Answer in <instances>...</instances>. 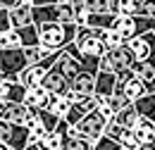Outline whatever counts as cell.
I'll list each match as a JSON object with an SVG mask.
<instances>
[{"mask_svg":"<svg viewBox=\"0 0 155 150\" xmlns=\"http://www.w3.org/2000/svg\"><path fill=\"white\" fill-rule=\"evenodd\" d=\"M53 21H74V7L69 2L34 7V24H53Z\"/></svg>","mask_w":155,"mask_h":150,"instance_id":"8992f818","label":"cell"},{"mask_svg":"<svg viewBox=\"0 0 155 150\" xmlns=\"http://www.w3.org/2000/svg\"><path fill=\"white\" fill-rule=\"evenodd\" d=\"M7 48H21L17 29H10V31L0 34V50H7Z\"/></svg>","mask_w":155,"mask_h":150,"instance_id":"484cf974","label":"cell"},{"mask_svg":"<svg viewBox=\"0 0 155 150\" xmlns=\"http://www.w3.org/2000/svg\"><path fill=\"white\" fill-rule=\"evenodd\" d=\"M67 136H69V133L48 131L45 136H43V141H41L38 145H41V150H62V148H64V141H67Z\"/></svg>","mask_w":155,"mask_h":150,"instance_id":"44dd1931","label":"cell"},{"mask_svg":"<svg viewBox=\"0 0 155 150\" xmlns=\"http://www.w3.org/2000/svg\"><path fill=\"white\" fill-rule=\"evenodd\" d=\"M134 136L138 138V143L141 145H153L155 143V122H150V119H138V124H136L134 129Z\"/></svg>","mask_w":155,"mask_h":150,"instance_id":"9a60e30c","label":"cell"},{"mask_svg":"<svg viewBox=\"0 0 155 150\" xmlns=\"http://www.w3.org/2000/svg\"><path fill=\"white\" fill-rule=\"evenodd\" d=\"M138 17L155 19V0H141V7H138Z\"/></svg>","mask_w":155,"mask_h":150,"instance_id":"836d02e7","label":"cell"},{"mask_svg":"<svg viewBox=\"0 0 155 150\" xmlns=\"http://www.w3.org/2000/svg\"><path fill=\"white\" fill-rule=\"evenodd\" d=\"M96 76H98L96 72H88V69H81L77 74V79L72 81V91H69L74 103H79L84 95H93V91H96Z\"/></svg>","mask_w":155,"mask_h":150,"instance_id":"9c48e42d","label":"cell"},{"mask_svg":"<svg viewBox=\"0 0 155 150\" xmlns=\"http://www.w3.org/2000/svg\"><path fill=\"white\" fill-rule=\"evenodd\" d=\"M136 57L134 53L129 50V45H122V48H112L107 50L105 55L100 57V72H112V74H119L124 69H134Z\"/></svg>","mask_w":155,"mask_h":150,"instance_id":"277c9868","label":"cell"},{"mask_svg":"<svg viewBox=\"0 0 155 150\" xmlns=\"http://www.w3.org/2000/svg\"><path fill=\"white\" fill-rule=\"evenodd\" d=\"M62 150H93V143L86 141V138H81V136H72V133H69Z\"/></svg>","mask_w":155,"mask_h":150,"instance_id":"d4e9b609","label":"cell"},{"mask_svg":"<svg viewBox=\"0 0 155 150\" xmlns=\"http://www.w3.org/2000/svg\"><path fill=\"white\" fill-rule=\"evenodd\" d=\"M10 21H12V29H21V26H29L34 24V5L31 2H19L10 10Z\"/></svg>","mask_w":155,"mask_h":150,"instance_id":"7c38bea8","label":"cell"},{"mask_svg":"<svg viewBox=\"0 0 155 150\" xmlns=\"http://www.w3.org/2000/svg\"><path fill=\"white\" fill-rule=\"evenodd\" d=\"M24 126H26V131H36V129H45L43 126V119H41V112H36V110H31V114H29V119L24 122Z\"/></svg>","mask_w":155,"mask_h":150,"instance_id":"d6a6232c","label":"cell"},{"mask_svg":"<svg viewBox=\"0 0 155 150\" xmlns=\"http://www.w3.org/2000/svg\"><path fill=\"white\" fill-rule=\"evenodd\" d=\"M10 88H12V81H10V79H5V76H0V100H7Z\"/></svg>","mask_w":155,"mask_h":150,"instance_id":"8d00e7d4","label":"cell"},{"mask_svg":"<svg viewBox=\"0 0 155 150\" xmlns=\"http://www.w3.org/2000/svg\"><path fill=\"white\" fill-rule=\"evenodd\" d=\"M138 119H141V114L136 112L134 103H131L129 107H124L122 112H117V117H115V122H117V124H122L124 129H134L136 124H138Z\"/></svg>","mask_w":155,"mask_h":150,"instance_id":"7402d4cb","label":"cell"},{"mask_svg":"<svg viewBox=\"0 0 155 150\" xmlns=\"http://www.w3.org/2000/svg\"><path fill=\"white\" fill-rule=\"evenodd\" d=\"M41 86H43L50 95H67L69 91H72L69 81L60 74V72H55V69H48V74H45V79H43Z\"/></svg>","mask_w":155,"mask_h":150,"instance_id":"30bf717a","label":"cell"},{"mask_svg":"<svg viewBox=\"0 0 155 150\" xmlns=\"http://www.w3.org/2000/svg\"><path fill=\"white\" fill-rule=\"evenodd\" d=\"M86 12L91 15H100V12H112L110 10V0H84Z\"/></svg>","mask_w":155,"mask_h":150,"instance_id":"4316f807","label":"cell"},{"mask_svg":"<svg viewBox=\"0 0 155 150\" xmlns=\"http://www.w3.org/2000/svg\"><path fill=\"white\" fill-rule=\"evenodd\" d=\"M17 34H19V43H21V48H36V45H41L38 24H29V26H21V29H17Z\"/></svg>","mask_w":155,"mask_h":150,"instance_id":"e0dca14e","label":"cell"},{"mask_svg":"<svg viewBox=\"0 0 155 150\" xmlns=\"http://www.w3.org/2000/svg\"><path fill=\"white\" fill-rule=\"evenodd\" d=\"M29 67V57L24 48H7V50H0V76L10 79V81H17L19 74Z\"/></svg>","mask_w":155,"mask_h":150,"instance_id":"3957f363","label":"cell"},{"mask_svg":"<svg viewBox=\"0 0 155 150\" xmlns=\"http://www.w3.org/2000/svg\"><path fill=\"white\" fill-rule=\"evenodd\" d=\"M153 150H155V148H153Z\"/></svg>","mask_w":155,"mask_h":150,"instance_id":"7dc6e473","label":"cell"},{"mask_svg":"<svg viewBox=\"0 0 155 150\" xmlns=\"http://www.w3.org/2000/svg\"><path fill=\"white\" fill-rule=\"evenodd\" d=\"M86 114H88V112H86V110H84L79 103H74V105H72V110L64 114V122H67L69 126H77V124L84 119V117H86Z\"/></svg>","mask_w":155,"mask_h":150,"instance_id":"f1b7e54d","label":"cell"},{"mask_svg":"<svg viewBox=\"0 0 155 150\" xmlns=\"http://www.w3.org/2000/svg\"><path fill=\"white\" fill-rule=\"evenodd\" d=\"M115 19H117L115 12H100V15H91V12H88L86 26L98 29V31H110V29L115 26Z\"/></svg>","mask_w":155,"mask_h":150,"instance_id":"2e32d148","label":"cell"},{"mask_svg":"<svg viewBox=\"0 0 155 150\" xmlns=\"http://www.w3.org/2000/svg\"><path fill=\"white\" fill-rule=\"evenodd\" d=\"M136 112L141 114L143 119H150V122H155V93H146L143 98H138L134 103Z\"/></svg>","mask_w":155,"mask_h":150,"instance_id":"ffe728a7","label":"cell"},{"mask_svg":"<svg viewBox=\"0 0 155 150\" xmlns=\"http://www.w3.org/2000/svg\"><path fill=\"white\" fill-rule=\"evenodd\" d=\"M153 148H155V143H153Z\"/></svg>","mask_w":155,"mask_h":150,"instance_id":"ee69618b","label":"cell"},{"mask_svg":"<svg viewBox=\"0 0 155 150\" xmlns=\"http://www.w3.org/2000/svg\"><path fill=\"white\" fill-rule=\"evenodd\" d=\"M134 72L138 74V79L148 86V91L155 93V64H150V62H136Z\"/></svg>","mask_w":155,"mask_h":150,"instance_id":"d6986e66","label":"cell"},{"mask_svg":"<svg viewBox=\"0 0 155 150\" xmlns=\"http://www.w3.org/2000/svg\"><path fill=\"white\" fill-rule=\"evenodd\" d=\"M141 0H110V10L119 17H134L138 15Z\"/></svg>","mask_w":155,"mask_h":150,"instance_id":"ac0fdd59","label":"cell"},{"mask_svg":"<svg viewBox=\"0 0 155 150\" xmlns=\"http://www.w3.org/2000/svg\"><path fill=\"white\" fill-rule=\"evenodd\" d=\"M12 29V21H10V10L7 7H0V34L10 31Z\"/></svg>","mask_w":155,"mask_h":150,"instance_id":"d590c367","label":"cell"},{"mask_svg":"<svg viewBox=\"0 0 155 150\" xmlns=\"http://www.w3.org/2000/svg\"><path fill=\"white\" fill-rule=\"evenodd\" d=\"M24 103H26L31 110H36V112H43V110H50L53 95L48 93L43 86H38V88H29V91H26V98H24Z\"/></svg>","mask_w":155,"mask_h":150,"instance_id":"8fae6325","label":"cell"},{"mask_svg":"<svg viewBox=\"0 0 155 150\" xmlns=\"http://www.w3.org/2000/svg\"><path fill=\"white\" fill-rule=\"evenodd\" d=\"M93 150H122V143L110 138V136H100L96 143H93Z\"/></svg>","mask_w":155,"mask_h":150,"instance_id":"f546056e","label":"cell"},{"mask_svg":"<svg viewBox=\"0 0 155 150\" xmlns=\"http://www.w3.org/2000/svg\"><path fill=\"white\" fill-rule=\"evenodd\" d=\"M29 114H31V107L26 103H10V100L0 103V119H5L10 124L24 126V122L29 119Z\"/></svg>","mask_w":155,"mask_h":150,"instance_id":"ba28073f","label":"cell"},{"mask_svg":"<svg viewBox=\"0 0 155 150\" xmlns=\"http://www.w3.org/2000/svg\"><path fill=\"white\" fill-rule=\"evenodd\" d=\"M0 150H2V143H0Z\"/></svg>","mask_w":155,"mask_h":150,"instance_id":"b9f144b4","label":"cell"},{"mask_svg":"<svg viewBox=\"0 0 155 150\" xmlns=\"http://www.w3.org/2000/svg\"><path fill=\"white\" fill-rule=\"evenodd\" d=\"M0 103H2V100H0Z\"/></svg>","mask_w":155,"mask_h":150,"instance_id":"f6af8a7d","label":"cell"},{"mask_svg":"<svg viewBox=\"0 0 155 150\" xmlns=\"http://www.w3.org/2000/svg\"><path fill=\"white\" fill-rule=\"evenodd\" d=\"M26 50V57H29V64H38L43 62L45 57H50L55 50H50V48H45V45H36V48H24Z\"/></svg>","mask_w":155,"mask_h":150,"instance_id":"cb8c5ba5","label":"cell"},{"mask_svg":"<svg viewBox=\"0 0 155 150\" xmlns=\"http://www.w3.org/2000/svg\"><path fill=\"white\" fill-rule=\"evenodd\" d=\"M127 131L122 124H117V122H107V129H105V136H110V138H115V141H119L122 138V133Z\"/></svg>","mask_w":155,"mask_h":150,"instance_id":"e575fe53","label":"cell"},{"mask_svg":"<svg viewBox=\"0 0 155 150\" xmlns=\"http://www.w3.org/2000/svg\"><path fill=\"white\" fill-rule=\"evenodd\" d=\"M45 74H48V72H45L41 64H29V67L19 74L17 81H19L21 86L29 91V88H38L41 83H43V79H45Z\"/></svg>","mask_w":155,"mask_h":150,"instance_id":"4fadbf2b","label":"cell"},{"mask_svg":"<svg viewBox=\"0 0 155 150\" xmlns=\"http://www.w3.org/2000/svg\"><path fill=\"white\" fill-rule=\"evenodd\" d=\"M60 0H34V7H45V5H58Z\"/></svg>","mask_w":155,"mask_h":150,"instance_id":"74e56055","label":"cell"},{"mask_svg":"<svg viewBox=\"0 0 155 150\" xmlns=\"http://www.w3.org/2000/svg\"><path fill=\"white\" fill-rule=\"evenodd\" d=\"M105 129H107V119L100 112H88L77 126L69 129V133H72V136H81V138L96 143L100 136H105Z\"/></svg>","mask_w":155,"mask_h":150,"instance_id":"5b68a950","label":"cell"},{"mask_svg":"<svg viewBox=\"0 0 155 150\" xmlns=\"http://www.w3.org/2000/svg\"><path fill=\"white\" fill-rule=\"evenodd\" d=\"M21 0H0V7H7V10H12L15 5H19Z\"/></svg>","mask_w":155,"mask_h":150,"instance_id":"f35d334b","label":"cell"},{"mask_svg":"<svg viewBox=\"0 0 155 150\" xmlns=\"http://www.w3.org/2000/svg\"><path fill=\"white\" fill-rule=\"evenodd\" d=\"M24 150H41V145H31V143H29V145H26Z\"/></svg>","mask_w":155,"mask_h":150,"instance_id":"ab89813d","label":"cell"},{"mask_svg":"<svg viewBox=\"0 0 155 150\" xmlns=\"http://www.w3.org/2000/svg\"><path fill=\"white\" fill-rule=\"evenodd\" d=\"M60 2H72V0H60Z\"/></svg>","mask_w":155,"mask_h":150,"instance_id":"60d3db41","label":"cell"},{"mask_svg":"<svg viewBox=\"0 0 155 150\" xmlns=\"http://www.w3.org/2000/svg\"><path fill=\"white\" fill-rule=\"evenodd\" d=\"M41 45L50 50H62L69 43H74L77 36V24L74 21H53V24H38Z\"/></svg>","mask_w":155,"mask_h":150,"instance_id":"6da1fadb","label":"cell"},{"mask_svg":"<svg viewBox=\"0 0 155 150\" xmlns=\"http://www.w3.org/2000/svg\"><path fill=\"white\" fill-rule=\"evenodd\" d=\"M41 119H43V126H45V131H55V129L60 126V122H62V117L53 114L50 110H43V112H41Z\"/></svg>","mask_w":155,"mask_h":150,"instance_id":"1f68e13d","label":"cell"},{"mask_svg":"<svg viewBox=\"0 0 155 150\" xmlns=\"http://www.w3.org/2000/svg\"><path fill=\"white\" fill-rule=\"evenodd\" d=\"M122 150H127V148H122Z\"/></svg>","mask_w":155,"mask_h":150,"instance_id":"7bdbcfd3","label":"cell"},{"mask_svg":"<svg viewBox=\"0 0 155 150\" xmlns=\"http://www.w3.org/2000/svg\"><path fill=\"white\" fill-rule=\"evenodd\" d=\"M72 105H74V100H72V95H53V103H50V112L58 114L64 119V114L72 110Z\"/></svg>","mask_w":155,"mask_h":150,"instance_id":"603a6c76","label":"cell"},{"mask_svg":"<svg viewBox=\"0 0 155 150\" xmlns=\"http://www.w3.org/2000/svg\"><path fill=\"white\" fill-rule=\"evenodd\" d=\"M107 103H110V107H112L115 112H122L124 107H129V105H131V100H129L124 93H112L110 98H107Z\"/></svg>","mask_w":155,"mask_h":150,"instance_id":"4dcf8cb0","label":"cell"},{"mask_svg":"<svg viewBox=\"0 0 155 150\" xmlns=\"http://www.w3.org/2000/svg\"><path fill=\"white\" fill-rule=\"evenodd\" d=\"M115 91H117V74H112V72H98L96 91L93 93L100 95V98H110Z\"/></svg>","mask_w":155,"mask_h":150,"instance_id":"5bb4252c","label":"cell"},{"mask_svg":"<svg viewBox=\"0 0 155 150\" xmlns=\"http://www.w3.org/2000/svg\"><path fill=\"white\" fill-rule=\"evenodd\" d=\"M103 43H105V48H107V50H112V48H122V45H127V43H124V38L119 36V34H117V31H112V29H110V31H103Z\"/></svg>","mask_w":155,"mask_h":150,"instance_id":"83f0119b","label":"cell"},{"mask_svg":"<svg viewBox=\"0 0 155 150\" xmlns=\"http://www.w3.org/2000/svg\"><path fill=\"white\" fill-rule=\"evenodd\" d=\"M112 31H117L119 36L124 38V43H129L136 36H143L148 31H155V19H146V17H138V15H134V17H119L117 15Z\"/></svg>","mask_w":155,"mask_h":150,"instance_id":"7a4b0ae2","label":"cell"},{"mask_svg":"<svg viewBox=\"0 0 155 150\" xmlns=\"http://www.w3.org/2000/svg\"><path fill=\"white\" fill-rule=\"evenodd\" d=\"M153 34H155V31H153Z\"/></svg>","mask_w":155,"mask_h":150,"instance_id":"bcb514c9","label":"cell"},{"mask_svg":"<svg viewBox=\"0 0 155 150\" xmlns=\"http://www.w3.org/2000/svg\"><path fill=\"white\" fill-rule=\"evenodd\" d=\"M0 143L12 150H24L29 145V131L26 126L19 124H10L5 119H0Z\"/></svg>","mask_w":155,"mask_h":150,"instance_id":"52a82bcc","label":"cell"}]
</instances>
